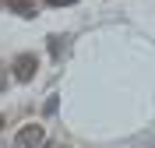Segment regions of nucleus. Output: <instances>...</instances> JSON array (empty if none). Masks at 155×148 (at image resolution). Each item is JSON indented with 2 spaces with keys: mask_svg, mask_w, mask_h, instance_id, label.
I'll list each match as a JSON object with an SVG mask.
<instances>
[{
  "mask_svg": "<svg viewBox=\"0 0 155 148\" xmlns=\"http://www.w3.org/2000/svg\"><path fill=\"white\" fill-rule=\"evenodd\" d=\"M0 130H4V117H0Z\"/></svg>",
  "mask_w": 155,
  "mask_h": 148,
  "instance_id": "39448f33",
  "label": "nucleus"
},
{
  "mask_svg": "<svg viewBox=\"0 0 155 148\" xmlns=\"http://www.w3.org/2000/svg\"><path fill=\"white\" fill-rule=\"evenodd\" d=\"M7 7H11V11H18L21 18H32V14H35V11H32V4H28V0H7Z\"/></svg>",
  "mask_w": 155,
  "mask_h": 148,
  "instance_id": "7ed1b4c3",
  "label": "nucleus"
},
{
  "mask_svg": "<svg viewBox=\"0 0 155 148\" xmlns=\"http://www.w3.org/2000/svg\"><path fill=\"white\" fill-rule=\"evenodd\" d=\"M35 71H39V57L35 53H18L14 64H11V74H14V81H21V85L35 78Z\"/></svg>",
  "mask_w": 155,
  "mask_h": 148,
  "instance_id": "f257e3e1",
  "label": "nucleus"
},
{
  "mask_svg": "<svg viewBox=\"0 0 155 148\" xmlns=\"http://www.w3.org/2000/svg\"><path fill=\"white\" fill-rule=\"evenodd\" d=\"M42 141H46V127L42 123H25L14 134V148H39Z\"/></svg>",
  "mask_w": 155,
  "mask_h": 148,
  "instance_id": "f03ea898",
  "label": "nucleus"
},
{
  "mask_svg": "<svg viewBox=\"0 0 155 148\" xmlns=\"http://www.w3.org/2000/svg\"><path fill=\"white\" fill-rule=\"evenodd\" d=\"M49 7H67V4H74V0H46Z\"/></svg>",
  "mask_w": 155,
  "mask_h": 148,
  "instance_id": "20e7f679",
  "label": "nucleus"
}]
</instances>
